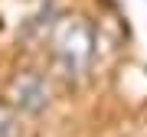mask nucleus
I'll return each instance as SVG.
<instances>
[{
  "instance_id": "nucleus-1",
  "label": "nucleus",
  "mask_w": 147,
  "mask_h": 137,
  "mask_svg": "<svg viewBox=\"0 0 147 137\" xmlns=\"http://www.w3.org/2000/svg\"><path fill=\"white\" fill-rule=\"evenodd\" d=\"M46 46H49L56 72L62 75L69 85H79L85 75H88L92 62H95V26L85 16H79V13L56 16V20L49 23Z\"/></svg>"
},
{
  "instance_id": "nucleus-2",
  "label": "nucleus",
  "mask_w": 147,
  "mask_h": 137,
  "mask_svg": "<svg viewBox=\"0 0 147 137\" xmlns=\"http://www.w3.org/2000/svg\"><path fill=\"white\" fill-rule=\"evenodd\" d=\"M3 101L16 114H42L49 108V82L42 79L36 68H23L16 72L3 88Z\"/></svg>"
},
{
  "instance_id": "nucleus-3",
  "label": "nucleus",
  "mask_w": 147,
  "mask_h": 137,
  "mask_svg": "<svg viewBox=\"0 0 147 137\" xmlns=\"http://www.w3.org/2000/svg\"><path fill=\"white\" fill-rule=\"evenodd\" d=\"M16 131H20L16 111L7 105V101H0V137H16Z\"/></svg>"
}]
</instances>
